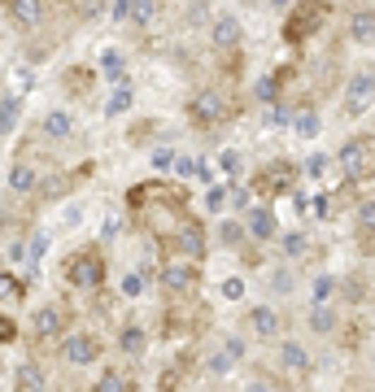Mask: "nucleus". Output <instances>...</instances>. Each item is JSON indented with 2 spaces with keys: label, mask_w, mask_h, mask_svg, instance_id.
Listing matches in <instances>:
<instances>
[{
  "label": "nucleus",
  "mask_w": 375,
  "mask_h": 392,
  "mask_svg": "<svg viewBox=\"0 0 375 392\" xmlns=\"http://www.w3.org/2000/svg\"><path fill=\"white\" fill-rule=\"evenodd\" d=\"M280 362H284V371H292V375H306L310 371V353L297 345V340H288V345L280 349Z\"/></svg>",
  "instance_id": "16"
},
{
  "label": "nucleus",
  "mask_w": 375,
  "mask_h": 392,
  "mask_svg": "<svg viewBox=\"0 0 375 392\" xmlns=\"http://www.w3.org/2000/svg\"><path fill=\"white\" fill-rule=\"evenodd\" d=\"M18 118H22V100H18V96H9L5 105H0V136H9V131L18 126Z\"/></svg>",
  "instance_id": "22"
},
{
  "label": "nucleus",
  "mask_w": 375,
  "mask_h": 392,
  "mask_svg": "<svg viewBox=\"0 0 375 392\" xmlns=\"http://www.w3.org/2000/svg\"><path fill=\"white\" fill-rule=\"evenodd\" d=\"M174 170H179V179H184V174H192V170H196V162H188V157H179V162H174Z\"/></svg>",
  "instance_id": "45"
},
{
  "label": "nucleus",
  "mask_w": 375,
  "mask_h": 392,
  "mask_svg": "<svg viewBox=\"0 0 375 392\" xmlns=\"http://www.w3.org/2000/svg\"><path fill=\"white\" fill-rule=\"evenodd\" d=\"M40 188V170L31 166V162H18L13 170H9V192H22V196H27V192H35Z\"/></svg>",
  "instance_id": "15"
},
{
  "label": "nucleus",
  "mask_w": 375,
  "mask_h": 392,
  "mask_svg": "<svg viewBox=\"0 0 375 392\" xmlns=\"http://www.w3.org/2000/svg\"><path fill=\"white\" fill-rule=\"evenodd\" d=\"M288 78V70H275V74H266V78H258V88H254V96L258 100H275V92H280V83Z\"/></svg>",
  "instance_id": "23"
},
{
  "label": "nucleus",
  "mask_w": 375,
  "mask_h": 392,
  "mask_svg": "<svg viewBox=\"0 0 375 392\" xmlns=\"http://www.w3.org/2000/svg\"><path fill=\"white\" fill-rule=\"evenodd\" d=\"M244 392H270V388H266V384H249Z\"/></svg>",
  "instance_id": "48"
},
{
  "label": "nucleus",
  "mask_w": 375,
  "mask_h": 392,
  "mask_svg": "<svg viewBox=\"0 0 375 392\" xmlns=\"http://www.w3.org/2000/svg\"><path fill=\"white\" fill-rule=\"evenodd\" d=\"M222 297H227V301H240V297H244V279H236V275H232L227 283H222Z\"/></svg>",
  "instance_id": "35"
},
{
  "label": "nucleus",
  "mask_w": 375,
  "mask_h": 392,
  "mask_svg": "<svg viewBox=\"0 0 375 392\" xmlns=\"http://www.w3.org/2000/svg\"><path fill=\"white\" fill-rule=\"evenodd\" d=\"M371 31H375V13H371V9L354 13V22H349V35H354L358 44H371Z\"/></svg>",
  "instance_id": "20"
},
{
  "label": "nucleus",
  "mask_w": 375,
  "mask_h": 392,
  "mask_svg": "<svg viewBox=\"0 0 375 392\" xmlns=\"http://www.w3.org/2000/svg\"><path fill=\"white\" fill-rule=\"evenodd\" d=\"M109 13H114V22H122V18H127V0H114V9H109Z\"/></svg>",
  "instance_id": "47"
},
{
  "label": "nucleus",
  "mask_w": 375,
  "mask_h": 392,
  "mask_svg": "<svg viewBox=\"0 0 375 392\" xmlns=\"http://www.w3.org/2000/svg\"><path fill=\"white\" fill-rule=\"evenodd\" d=\"M323 18H328V5H297V9L288 13V22H284V40H288V44L310 40L319 26H323Z\"/></svg>",
  "instance_id": "1"
},
{
  "label": "nucleus",
  "mask_w": 375,
  "mask_h": 392,
  "mask_svg": "<svg viewBox=\"0 0 375 392\" xmlns=\"http://www.w3.org/2000/svg\"><path fill=\"white\" fill-rule=\"evenodd\" d=\"M61 327H66V314H61L57 305H44V309L35 314V335H40V340L61 335Z\"/></svg>",
  "instance_id": "12"
},
{
  "label": "nucleus",
  "mask_w": 375,
  "mask_h": 392,
  "mask_svg": "<svg viewBox=\"0 0 375 392\" xmlns=\"http://www.w3.org/2000/svg\"><path fill=\"white\" fill-rule=\"evenodd\" d=\"M210 35H214V48H236V44H240V18L218 13L214 26H210Z\"/></svg>",
  "instance_id": "10"
},
{
  "label": "nucleus",
  "mask_w": 375,
  "mask_h": 392,
  "mask_svg": "<svg viewBox=\"0 0 375 392\" xmlns=\"http://www.w3.org/2000/svg\"><path fill=\"white\" fill-rule=\"evenodd\" d=\"M118 345H122V353H131V357H140L144 349H148V335H144V327H122V335H118Z\"/></svg>",
  "instance_id": "18"
},
{
  "label": "nucleus",
  "mask_w": 375,
  "mask_h": 392,
  "mask_svg": "<svg viewBox=\"0 0 375 392\" xmlns=\"http://www.w3.org/2000/svg\"><path fill=\"white\" fill-rule=\"evenodd\" d=\"M340 170H345V179H367L371 174V136L340 144Z\"/></svg>",
  "instance_id": "4"
},
{
  "label": "nucleus",
  "mask_w": 375,
  "mask_h": 392,
  "mask_svg": "<svg viewBox=\"0 0 375 392\" xmlns=\"http://www.w3.org/2000/svg\"><path fill=\"white\" fill-rule=\"evenodd\" d=\"M306 174H310V179H323V174H328V157H323V153H314L310 162H306Z\"/></svg>",
  "instance_id": "33"
},
{
  "label": "nucleus",
  "mask_w": 375,
  "mask_h": 392,
  "mask_svg": "<svg viewBox=\"0 0 375 392\" xmlns=\"http://www.w3.org/2000/svg\"><path fill=\"white\" fill-rule=\"evenodd\" d=\"M244 235H254V240H270V235H275V218H270V209H254V214H249Z\"/></svg>",
  "instance_id": "17"
},
{
  "label": "nucleus",
  "mask_w": 375,
  "mask_h": 392,
  "mask_svg": "<svg viewBox=\"0 0 375 392\" xmlns=\"http://www.w3.org/2000/svg\"><path fill=\"white\" fill-rule=\"evenodd\" d=\"M153 166H157V170L174 166V153H170V148H157V153H153Z\"/></svg>",
  "instance_id": "41"
},
{
  "label": "nucleus",
  "mask_w": 375,
  "mask_h": 392,
  "mask_svg": "<svg viewBox=\"0 0 375 392\" xmlns=\"http://www.w3.org/2000/svg\"><path fill=\"white\" fill-rule=\"evenodd\" d=\"M44 249H48V240H44V235H35V240H31V257L40 261V257H44Z\"/></svg>",
  "instance_id": "43"
},
{
  "label": "nucleus",
  "mask_w": 375,
  "mask_h": 392,
  "mask_svg": "<svg viewBox=\"0 0 375 392\" xmlns=\"http://www.w3.org/2000/svg\"><path fill=\"white\" fill-rule=\"evenodd\" d=\"M101 66H105V74L109 78H118V83H127V61H122V52H114V48H105V57H101Z\"/></svg>",
  "instance_id": "25"
},
{
  "label": "nucleus",
  "mask_w": 375,
  "mask_h": 392,
  "mask_svg": "<svg viewBox=\"0 0 375 392\" xmlns=\"http://www.w3.org/2000/svg\"><path fill=\"white\" fill-rule=\"evenodd\" d=\"M18 388L22 392H44V371H40L35 362H22L18 366Z\"/></svg>",
  "instance_id": "19"
},
{
  "label": "nucleus",
  "mask_w": 375,
  "mask_h": 392,
  "mask_svg": "<svg viewBox=\"0 0 375 392\" xmlns=\"http://www.w3.org/2000/svg\"><path fill=\"white\" fill-rule=\"evenodd\" d=\"M174 244H179L188 257H201V253H206V231H201V222H192V218H188L179 231H174Z\"/></svg>",
  "instance_id": "11"
},
{
  "label": "nucleus",
  "mask_w": 375,
  "mask_h": 392,
  "mask_svg": "<svg viewBox=\"0 0 375 392\" xmlns=\"http://www.w3.org/2000/svg\"><path fill=\"white\" fill-rule=\"evenodd\" d=\"M70 131H74V122H70L66 109H48L44 122H40V136H44V140H66Z\"/></svg>",
  "instance_id": "13"
},
{
  "label": "nucleus",
  "mask_w": 375,
  "mask_h": 392,
  "mask_svg": "<svg viewBox=\"0 0 375 392\" xmlns=\"http://www.w3.org/2000/svg\"><path fill=\"white\" fill-rule=\"evenodd\" d=\"M249 327H254V335H262V340H275L280 335V314H275L270 305H254L249 309Z\"/></svg>",
  "instance_id": "9"
},
{
  "label": "nucleus",
  "mask_w": 375,
  "mask_h": 392,
  "mask_svg": "<svg viewBox=\"0 0 375 392\" xmlns=\"http://www.w3.org/2000/svg\"><path fill=\"white\" fill-rule=\"evenodd\" d=\"M18 301H22V279L0 275V309H13Z\"/></svg>",
  "instance_id": "21"
},
{
  "label": "nucleus",
  "mask_w": 375,
  "mask_h": 392,
  "mask_svg": "<svg viewBox=\"0 0 375 392\" xmlns=\"http://www.w3.org/2000/svg\"><path fill=\"white\" fill-rule=\"evenodd\" d=\"M96 392H131V384L122 379V375H114V371H105L101 384H96Z\"/></svg>",
  "instance_id": "30"
},
{
  "label": "nucleus",
  "mask_w": 375,
  "mask_h": 392,
  "mask_svg": "<svg viewBox=\"0 0 375 392\" xmlns=\"http://www.w3.org/2000/svg\"><path fill=\"white\" fill-rule=\"evenodd\" d=\"M227 114H232L227 96H222V92H214V88L196 92V96L188 100V118H192V122H201V126H214V122H222Z\"/></svg>",
  "instance_id": "2"
},
{
  "label": "nucleus",
  "mask_w": 375,
  "mask_h": 392,
  "mask_svg": "<svg viewBox=\"0 0 375 392\" xmlns=\"http://www.w3.org/2000/svg\"><path fill=\"white\" fill-rule=\"evenodd\" d=\"M9 18L18 22V26H40L44 18H48V5H44V0H9Z\"/></svg>",
  "instance_id": "7"
},
{
  "label": "nucleus",
  "mask_w": 375,
  "mask_h": 392,
  "mask_svg": "<svg viewBox=\"0 0 375 392\" xmlns=\"http://www.w3.org/2000/svg\"><path fill=\"white\" fill-rule=\"evenodd\" d=\"M61 357H66L70 366H88V362L101 357V345H96V335H88V331L66 335V340H61Z\"/></svg>",
  "instance_id": "6"
},
{
  "label": "nucleus",
  "mask_w": 375,
  "mask_h": 392,
  "mask_svg": "<svg viewBox=\"0 0 375 392\" xmlns=\"http://www.w3.org/2000/svg\"><path fill=\"white\" fill-rule=\"evenodd\" d=\"M127 18L136 26H148V22L157 18V5H148V0H127Z\"/></svg>",
  "instance_id": "24"
},
{
  "label": "nucleus",
  "mask_w": 375,
  "mask_h": 392,
  "mask_svg": "<svg viewBox=\"0 0 375 392\" xmlns=\"http://www.w3.org/2000/svg\"><path fill=\"white\" fill-rule=\"evenodd\" d=\"M310 209H314V218H332V196H328V192H319V196L310 201Z\"/></svg>",
  "instance_id": "32"
},
{
  "label": "nucleus",
  "mask_w": 375,
  "mask_h": 392,
  "mask_svg": "<svg viewBox=\"0 0 375 392\" xmlns=\"http://www.w3.org/2000/svg\"><path fill=\"white\" fill-rule=\"evenodd\" d=\"M358 222H362V231L371 235V222H375V205H371V201H362V209H358Z\"/></svg>",
  "instance_id": "39"
},
{
  "label": "nucleus",
  "mask_w": 375,
  "mask_h": 392,
  "mask_svg": "<svg viewBox=\"0 0 375 392\" xmlns=\"http://www.w3.org/2000/svg\"><path fill=\"white\" fill-rule=\"evenodd\" d=\"M105 109H109V114H127V109H131V88H127V83H118V92L109 96Z\"/></svg>",
  "instance_id": "28"
},
{
  "label": "nucleus",
  "mask_w": 375,
  "mask_h": 392,
  "mask_svg": "<svg viewBox=\"0 0 375 392\" xmlns=\"http://www.w3.org/2000/svg\"><path fill=\"white\" fill-rule=\"evenodd\" d=\"M157 279H162V287L170 297H188L192 287H196V271L188 266L184 257H174V261H166V266L157 271Z\"/></svg>",
  "instance_id": "5"
},
{
  "label": "nucleus",
  "mask_w": 375,
  "mask_h": 392,
  "mask_svg": "<svg viewBox=\"0 0 375 392\" xmlns=\"http://www.w3.org/2000/svg\"><path fill=\"white\" fill-rule=\"evenodd\" d=\"M310 253V240L302 231H292V235H284V257H306Z\"/></svg>",
  "instance_id": "27"
},
{
  "label": "nucleus",
  "mask_w": 375,
  "mask_h": 392,
  "mask_svg": "<svg viewBox=\"0 0 375 392\" xmlns=\"http://www.w3.org/2000/svg\"><path fill=\"white\" fill-rule=\"evenodd\" d=\"M310 327L323 335V331H336V314L328 309V305H314V314H310Z\"/></svg>",
  "instance_id": "26"
},
{
  "label": "nucleus",
  "mask_w": 375,
  "mask_h": 392,
  "mask_svg": "<svg viewBox=\"0 0 375 392\" xmlns=\"http://www.w3.org/2000/svg\"><path fill=\"white\" fill-rule=\"evenodd\" d=\"M218 240L227 244V249H236V244H244V227L240 222H222L218 227Z\"/></svg>",
  "instance_id": "29"
},
{
  "label": "nucleus",
  "mask_w": 375,
  "mask_h": 392,
  "mask_svg": "<svg viewBox=\"0 0 375 392\" xmlns=\"http://www.w3.org/2000/svg\"><path fill=\"white\" fill-rule=\"evenodd\" d=\"M371 83H375L371 70H358L354 78H349V92H345V114H358L362 105L371 100Z\"/></svg>",
  "instance_id": "8"
},
{
  "label": "nucleus",
  "mask_w": 375,
  "mask_h": 392,
  "mask_svg": "<svg viewBox=\"0 0 375 392\" xmlns=\"http://www.w3.org/2000/svg\"><path fill=\"white\" fill-rule=\"evenodd\" d=\"M297 131H302V136H314V131H319V118H314V109H306L302 118H297Z\"/></svg>",
  "instance_id": "36"
},
{
  "label": "nucleus",
  "mask_w": 375,
  "mask_h": 392,
  "mask_svg": "<svg viewBox=\"0 0 375 392\" xmlns=\"http://www.w3.org/2000/svg\"><path fill=\"white\" fill-rule=\"evenodd\" d=\"M222 170L236 174V170H240V153H222Z\"/></svg>",
  "instance_id": "42"
},
{
  "label": "nucleus",
  "mask_w": 375,
  "mask_h": 392,
  "mask_svg": "<svg viewBox=\"0 0 375 392\" xmlns=\"http://www.w3.org/2000/svg\"><path fill=\"white\" fill-rule=\"evenodd\" d=\"M144 292V279L140 275H127V279H122V297H140Z\"/></svg>",
  "instance_id": "37"
},
{
  "label": "nucleus",
  "mask_w": 375,
  "mask_h": 392,
  "mask_svg": "<svg viewBox=\"0 0 375 392\" xmlns=\"http://www.w3.org/2000/svg\"><path fill=\"white\" fill-rule=\"evenodd\" d=\"M222 349H227V357H232V362H236V357L244 353V345H240V340H227V345H222Z\"/></svg>",
  "instance_id": "46"
},
{
  "label": "nucleus",
  "mask_w": 375,
  "mask_h": 392,
  "mask_svg": "<svg viewBox=\"0 0 375 392\" xmlns=\"http://www.w3.org/2000/svg\"><path fill=\"white\" fill-rule=\"evenodd\" d=\"M206 205H210L214 214H218V209L227 205V188H222V183H218V188H210V192H206Z\"/></svg>",
  "instance_id": "34"
},
{
  "label": "nucleus",
  "mask_w": 375,
  "mask_h": 392,
  "mask_svg": "<svg viewBox=\"0 0 375 392\" xmlns=\"http://www.w3.org/2000/svg\"><path fill=\"white\" fill-rule=\"evenodd\" d=\"M227 201H236V209H244V205H249V192H244V188H236V192H227Z\"/></svg>",
  "instance_id": "44"
},
{
  "label": "nucleus",
  "mask_w": 375,
  "mask_h": 392,
  "mask_svg": "<svg viewBox=\"0 0 375 392\" xmlns=\"http://www.w3.org/2000/svg\"><path fill=\"white\" fill-rule=\"evenodd\" d=\"M345 292H349V301H367V279H349Z\"/></svg>",
  "instance_id": "38"
},
{
  "label": "nucleus",
  "mask_w": 375,
  "mask_h": 392,
  "mask_svg": "<svg viewBox=\"0 0 375 392\" xmlns=\"http://www.w3.org/2000/svg\"><path fill=\"white\" fill-rule=\"evenodd\" d=\"M332 292H336V279H332V275H319V279H314V305H323Z\"/></svg>",
  "instance_id": "31"
},
{
  "label": "nucleus",
  "mask_w": 375,
  "mask_h": 392,
  "mask_svg": "<svg viewBox=\"0 0 375 392\" xmlns=\"http://www.w3.org/2000/svg\"><path fill=\"white\" fill-rule=\"evenodd\" d=\"M66 279L74 283V287H96L105 279V266H101V253H74L70 261H66Z\"/></svg>",
  "instance_id": "3"
},
{
  "label": "nucleus",
  "mask_w": 375,
  "mask_h": 392,
  "mask_svg": "<svg viewBox=\"0 0 375 392\" xmlns=\"http://www.w3.org/2000/svg\"><path fill=\"white\" fill-rule=\"evenodd\" d=\"M288 183H292V166H288V162H275V166L258 179V188H262L266 196H275V192H288Z\"/></svg>",
  "instance_id": "14"
},
{
  "label": "nucleus",
  "mask_w": 375,
  "mask_h": 392,
  "mask_svg": "<svg viewBox=\"0 0 375 392\" xmlns=\"http://www.w3.org/2000/svg\"><path fill=\"white\" fill-rule=\"evenodd\" d=\"M227 366H232L227 353H214V357H210V371H214V375H227Z\"/></svg>",
  "instance_id": "40"
}]
</instances>
